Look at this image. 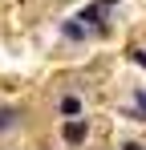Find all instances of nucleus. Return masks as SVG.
I'll return each mask as SVG.
<instances>
[{
  "label": "nucleus",
  "instance_id": "1",
  "mask_svg": "<svg viewBox=\"0 0 146 150\" xmlns=\"http://www.w3.org/2000/svg\"><path fill=\"white\" fill-rule=\"evenodd\" d=\"M106 8H110V4H101V0H97V4H85L73 21L85 28V33H89V28H97V33H101V28H106Z\"/></svg>",
  "mask_w": 146,
  "mask_h": 150
},
{
  "label": "nucleus",
  "instance_id": "2",
  "mask_svg": "<svg viewBox=\"0 0 146 150\" xmlns=\"http://www.w3.org/2000/svg\"><path fill=\"white\" fill-rule=\"evenodd\" d=\"M85 134H89V122H85V118H69V122L61 126V138H65L69 146H81Z\"/></svg>",
  "mask_w": 146,
  "mask_h": 150
},
{
  "label": "nucleus",
  "instance_id": "3",
  "mask_svg": "<svg viewBox=\"0 0 146 150\" xmlns=\"http://www.w3.org/2000/svg\"><path fill=\"white\" fill-rule=\"evenodd\" d=\"M61 114H65V118H77V114H81V101L77 98H61Z\"/></svg>",
  "mask_w": 146,
  "mask_h": 150
},
{
  "label": "nucleus",
  "instance_id": "4",
  "mask_svg": "<svg viewBox=\"0 0 146 150\" xmlns=\"http://www.w3.org/2000/svg\"><path fill=\"white\" fill-rule=\"evenodd\" d=\"M16 126V110H0V130H12Z\"/></svg>",
  "mask_w": 146,
  "mask_h": 150
},
{
  "label": "nucleus",
  "instance_id": "5",
  "mask_svg": "<svg viewBox=\"0 0 146 150\" xmlns=\"http://www.w3.org/2000/svg\"><path fill=\"white\" fill-rule=\"evenodd\" d=\"M61 33H65V37H73V41H81V37H85V28L77 25V21H69V25L61 28Z\"/></svg>",
  "mask_w": 146,
  "mask_h": 150
},
{
  "label": "nucleus",
  "instance_id": "6",
  "mask_svg": "<svg viewBox=\"0 0 146 150\" xmlns=\"http://www.w3.org/2000/svg\"><path fill=\"white\" fill-rule=\"evenodd\" d=\"M130 53H134V61H138V65L146 69V53H142V49H130Z\"/></svg>",
  "mask_w": 146,
  "mask_h": 150
},
{
  "label": "nucleus",
  "instance_id": "7",
  "mask_svg": "<svg viewBox=\"0 0 146 150\" xmlns=\"http://www.w3.org/2000/svg\"><path fill=\"white\" fill-rule=\"evenodd\" d=\"M122 150H146V146H138V142H126V146H122Z\"/></svg>",
  "mask_w": 146,
  "mask_h": 150
},
{
  "label": "nucleus",
  "instance_id": "8",
  "mask_svg": "<svg viewBox=\"0 0 146 150\" xmlns=\"http://www.w3.org/2000/svg\"><path fill=\"white\" fill-rule=\"evenodd\" d=\"M138 110H146V89H142V93H138Z\"/></svg>",
  "mask_w": 146,
  "mask_h": 150
},
{
  "label": "nucleus",
  "instance_id": "9",
  "mask_svg": "<svg viewBox=\"0 0 146 150\" xmlns=\"http://www.w3.org/2000/svg\"><path fill=\"white\" fill-rule=\"evenodd\" d=\"M101 4H114V0H101Z\"/></svg>",
  "mask_w": 146,
  "mask_h": 150
}]
</instances>
